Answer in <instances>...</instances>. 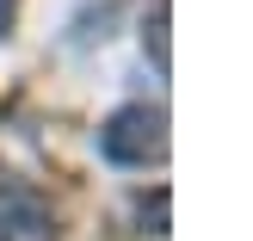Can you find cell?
Returning a JSON list of instances; mask_svg holds the SVG:
<instances>
[{
  "label": "cell",
  "mask_w": 253,
  "mask_h": 241,
  "mask_svg": "<svg viewBox=\"0 0 253 241\" xmlns=\"http://www.w3.org/2000/svg\"><path fill=\"white\" fill-rule=\"evenodd\" d=\"M148 49H155V68L167 74V0H155V19H148Z\"/></svg>",
  "instance_id": "obj_3"
},
{
  "label": "cell",
  "mask_w": 253,
  "mask_h": 241,
  "mask_svg": "<svg viewBox=\"0 0 253 241\" xmlns=\"http://www.w3.org/2000/svg\"><path fill=\"white\" fill-rule=\"evenodd\" d=\"M99 155L118 161V167H148V161L167 155V118L148 105H124L105 118V130H99Z\"/></svg>",
  "instance_id": "obj_1"
},
{
  "label": "cell",
  "mask_w": 253,
  "mask_h": 241,
  "mask_svg": "<svg viewBox=\"0 0 253 241\" xmlns=\"http://www.w3.org/2000/svg\"><path fill=\"white\" fill-rule=\"evenodd\" d=\"M12 6H19V0H0V37L12 31Z\"/></svg>",
  "instance_id": "obj_4"
},
{
  "label": "cell",
  "mask_w": 253,
  "mask_h": 241,
  "mask_svg": "<svg viewBox=\"0 0 253 241\" xmlns=\"http://www.w3.org/2000/svg\"><path fill=\"white\" fill-rule=\"evenodd\" d=\"M0 241H56V223H49V204L31 192H12L0 204Z\"/></svg>",
  "instance_id": "obj_2"
}]
</instances>
